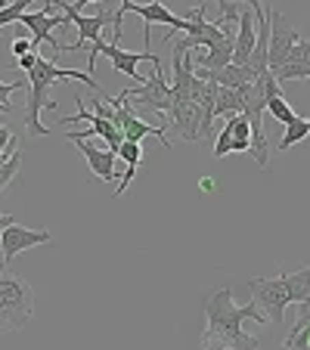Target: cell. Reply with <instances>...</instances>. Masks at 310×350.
Segmentation results:
<instances>
[{
    "label": "cell",
    "instance_id": "obj_31",
    "mask_svg": "<svg viewBox=\"0 0 310 350\" xmlns=\"http://www.w3.org/2000/svg\"><path fill=\"white\" fill-rule=\"evenodd\" d=\"M87 3H103V0H75V10H84Z\"/></svg>",
    "mask_w": 310,
    "mask_h": 350
},
{
    "label": "cell",
    "instance_id": "obj_25",
    "mask_svg": "<svg viewBox=\"0 0 310 350\" xmlns=\"http://www.w3.org/2000/svg\"><path fill=\"white\" fill-rule=\"evenodd\" d=\"M38 59H40V56H38V50H31V53L19 56V59H16V66H19V68H22V72H31V68H34V66H38Z\"/></svg>",
    "mask_w": 310,
    "mask_h": 350
},
{
    "label": "cell",
    "instance_id": "obj_10",
    "mask_svg": "<svg viewBox=\"0 0 310 350\" xmlns=\"http://www.w3.org/2000/svg\"><path fill=\"white\" fill-rule=\"evenodd\" d=\"M75 146H78V152L84 155V161L93 167V174H96L103 183H112L118 174H115V161H118V155L112 152V149H99V146L87 143V139H72Z\"/></svg>",
    "mask_w": 310,
    "mask_h": 350
},
{
    "label": "cell",
    "instance_id": "obj_28",
    "mask_svg": "<svg viewBox=\"0 0 310 350\" xmlns=\"http://www.w3.org/2000/svg\"><path fill=\"white\" fill-rule=\"evenodd\" d=\"M13 137H16V133L10 131V127H3V124H0V155L7 152V146H10V139H13Z\"/></svg>",
    "mask_w": 310,
    "mask_h": 350
},
{
    "label": "cell",
    "instance_id": "obj_17",
    "mask_svg": "<svg viewBox=\"0 0 310 350\" xmlns=\"http://www.w3.org/2000/svg\"><path fill=\"white\" fill-rule=\"evenodd\" d=\"M227 124L233 127V152H251V124L245 115H233L227 118Z\"/></svg>",
    "mask_w": 310,
    "mask_h": 350
},
{
    "label": "cell",
    "instance_id": "obj_26",
    "mask_svg": "<svg viewBox=\"0 0 310 350\" xmlns=\"http://www.w3.org/2000/svg\"><path fill=\"white\" fill-rule=\"evenodd\" d=\"M34 50V40H28V38H16L13 40V53L16 56H25V53H31Z\"/></svg>",
    "mask_w": 310,
    "mask_h": 350
},
{
    "label": "cell",
    "instance_id": "obj_13",
    "mask_svg": "<svg viewBox=\"0 0 310 350\" xmlns=\"http://www.w3.org/2000/svg\"><path fill=\"white\" fill-rule=\"evenodd\" d=\"M279 279H283L285 291H289V301L292 304H304L310 297V267H304V270L298 273H279Z\"/></svg>",
    "mask_w": 310,
    "mask_h": 350
},
{
    "label": "cell",
    "instance_id": "obj_34",
    "mask_svg": "<svg viewBox=\"0 0 310 350\" xmlns=\"http://www.w3.org/2000/svg\"><path fill=\"white\" fill-rule=\"evenodd\" d=\"M307 124H310V118H307Z\"/></svg>",
    "mask_w": 310,
    "mask_h": 350
},
{
    "label": "cell",
    "instance_id": "obj_20",
    "mask_svg": "<svg viewBox=\"0 0 310 350\" xmlns=\"http://www.w3.org/2000/svg\"><path fill=\"white\" fill-rule=\"evenodd\" d=\"M28 3H34V0H13L10 7L0 10V31H3L7 25H13V22H19L22 16L28 13Z\"/></svg>",
    "mask_w": 310,
    "mask_h": 350
},
{
    "label": "cell",
    "instance_id": "obj_27",
    "mask_svg": "<svg viewBox=\"0 0 310 350\" xmlns=\"http://www.w3.org/2000/svg\"><path fill=\"white\" fill-rule=\"evenodd\" d=\"M25 90V81H13V84H7V81H0V96H13V93Z\"/></svg>",
    "mask_w": 310,
    "mask_h": 350
},
{
    "label": "cell",
    "instance_id": "obj_19",
    "mask_svg": "<svg viewBox=\"0 0 310 350\" xmlns=\"http://www.w3.org/2000/svg\"><path fill=\"white\" fill-rule=\"evenodd\" d=\"M267 112L273 115V118L279 121V124H295L298 121V115H295V109L289 106V99L285 96H276V99H267Z\"/></svg>",
    "mask_w": 310,
    "mask_h": 350
},
{
    "label": "cell",
    "instance_id": "obj_8",
    "mask_svg": "<svg viewBox=\"0 0 310 350\" xmlns=\"http://www.w3.org/2000/svg\"><path fill=\"white\" fill-rule=\"evenodd\" d=\"M50 239L53 236L47 230H28V226H22L13 220L7 230L0 232V248H3V264H0V270L7 273V267L13 264V258H19L22 252H28L34 245H47Z\"/></svg>",
    "mask_w": 310,
    "mask_h": 350
},
{
    "label": "cell",
    "instance_id": "obj_32",
    "mask_svg": "<svg viewBox=\"0 0 310 350\" xmlns=\"http://www.w3.org/2000/svg\"><path fill=\"white\" fill-rule=\"evenodd\" d=\"M10 3H13V0H0V10H3V7H10Z\"/></svg>",
    "mask_w": 310,
    "mask_h": 350
},
{
    "label": "cell",
    "instance_id": "obj_22",
    "mask_svg": "<svg viewBox=\"0 0 310 350\" xmlns=\"http://www.w3.org/2000/svg\"><path fill=\"white\" fill-rule=\"evenodd\" d=\"M285 62H298V66H304V68H310V40H298V46L292 50V56Z\"/></svg>",
    "mask_w": 310,
    "mask_h": 350
},
{
    "label": "cell",
    "instance_id": "obj_16",
    "mask_svg": "<svg viewBox=\"0 0 310 350\" xmlns=\"http://www.w3.org/2000/svg\"><path fill=\"white\" fill-rule=\"evenodd\" d=\"M245 103H242V93L233 90V87H220L218 90V106H214V118L224 115V118H233V115H242Z\"/></svg>",
    "mask_w": 310,
    "mask_h": 350
},
{
    "label": "cell",
    "instance_id": "obj_7",
    "mask_svg": "<svg viewBox=\"0 0 310 350\" xmlns=\"http://www.w3.org/2000/svg\"><path fill=\"white\" fill-rule=\"evenodd\" d=\"M267 16H270V50H267V68L276 72L279 66H285V59H289L292 50L298 46L301 34H298V28H292L289 22H285V16L276 13V10H270Z\"/></svg>",
    "mask_w": 310,
    "mask_h": 350
},
{
    "label": "cell",
    "instance_id": "obj_29",
    "mask_svg": "<svg viewBox=\"0 0 310 350\" xmlns=\"http://www.w3.org/2000/svg\"><path fill=\"white\" fill-rule=\"evenodd\" d=\"M236 3H251V10H255V13H264V10H261V0H236Z\"/></svg>",
    "mask_w": 310,
    "mask_h": 350
},
{
    "label": "cell",
    "instance_id": "obj_12",
    "mask_svg": "<svg viewBox=\"0 0 310 350\" xmlns=\"http://www.w3.org/2000/svg\"><path fill=\"white\" fill-rule=\"evenodd\" d=\"M118 159H125L127 171H125V177L118 180V186H115V196H125L127 186H131L133 177H137V167L143 165V146H140V143H131V139H125V143H121V149H118Z\"/></svg>",
    "mask_w": 310,
    "mask_h": 350
},
{
    "label": "cell",
    "instance_id": "obj_33",
    "mask_svg": "<svg viewBox=\"0 0 310 350\" xmlns=\"http://www.w3.org/2000/svg\"><path fill=\"white\" fill-rule=\"evenodd\" d=\"M218 3H224V0H218Z\"/></svg>",
    "mask_w": 310,
    "mask_h": 350
},
{
    "label": "cell",
    "instance_id": "obj_9",
    "mask_svg": "<svg viewBox=\"0 0 310 350\" xmlns=\"http://www.w3.org/2000/svg\"><path fill=\"white\" fill-rule=\"evenodd\" d=\"M99 53H106L109 56V62H112V68L115 72H121V75H127V78H137V84H143V75H140V62H152V66H162V56H155V53H131V50H121L118 46V40H112V44H103V50Z\"/></svg>",
    "mask_w": 310,
    "mask_h": 350
},
{
    "label": "cell",
    "instance_id": "obj_24",
    "mask_svg": "<svg viewBox=\"0 0 310 350\" xmlns=\"http://www.w3.org/2000/svg\"><path fill=\"white\" fill-rule=\"evenodd\" d=\"M93 112H96L99 118H106V121H115V106H112V103H109L106 96H103V99H96V103H93Z\"/></svg>",
    "mask_w": 310,
    "mask_h": 350
},
{
    "label": "cell",
    "instance_id": "obj_23",
    "mask_svg": "<svg viewBox=\"0 0 310 350\" xmlns=\"http://www.w3.org/2000/svg\"><path fill=\"white\" fill-rule=\"evenodd\" d=\"M301 329H310V297L304 301V304H298V319H295V325H292L289 335H298Z\"/></svg>",
    "mask_w": 310,
    "mask_h": 350
},
{
    "label": "cell",
    "instance_id": "obj_3",
    "mask_svg": "<svg viewBox=\"0 0 310 350\" xmlns=\"http://www.w3.org/2000/svg\"><path fill=\"white\" fill-rule=\"evenodd\" d=\"M34 317V291L25 279L0 273V335L22 332Z\"/></svg>",
    "mask_w": 310,
    "mask_h": 350
},
{
    "label": "cell",
    "instance_id": "obj_2",
    "mask_svg": "<svg viewBox=\"0 0 310 350\" xmlns=\"http://www.w3.org/2000/svg\"><path fill=\"white\" fill-rule=\"evenodd\" d=\"M68 81H84L87 87H93L96 93L99 84L93 81V75L87 72H72V68H60L53 59H38V66L28 72V87H31V96H28V106H25V127L31 137H50V127L40 124V109H60L50 99V87L53 84H68ZM106 96V93H103Z\"/></svg>",
    "mask_w": 310,
    "mask_h": 350
},
{
    "label": "cell",
    "instance_id": "obj_21",
    "mask_svg": "<svg viewBox=\"0 0 310 350\" xmlns=\"http://www.w3.org/2000/svg\"><path fill=\"white\" fill-rule=\"evenodd\" d=\"M230 152H233V127L224 124L218 131V137H214V159H227Z\"/></svg>",
    "mask_w": 310,
    "mask_h": 350
},
{
    "label": "cell",
    "instance_id": "obj_5",
    "mask_svg": "<svg viewBox=\"0 0 310 350\" xmlns=\"http://www.w3.org/2000/svg\"><path fill=\"white\" fill-rule=\"evenodd\" d=\"M248 291H251V304H257V310L267 317V323L283 325L285 319V307L292 304L289 291H285L283 279H267V276H255L248 279Z\"/></svg>",
    "mask_w": 310,
    "mask_h": 350
},
{
    "label": "cell",
    "instance_id": "obj_4",
    "mask_svg": "<svg viewBox=\"0 0 310 350\" xmlns=\"http://www.w3.org/2000/svg\"><path fill=\"white\" fill-rule=\"evenodd\" d=\"M127 13H137L140 19L146 22V44L152 40L149 28L159 25V22H162V25H168L171 31H186V19H183V16H174L171 10L162 3V0H152V3H133V0H121L118 10H115V19H112V25H115L112 40H121V22H125Z\"/></svg>",
    "mask_w": 310,
    "mask_h": 350
},
{
    "label": "cell",
    "instance_id": "obj_14",
    "mask_svg": "<svg viewBox=\"0 0 310 350\" xmlns=\"http://www.w3.org/2000/svg\"><path fill=\"white\" fill-rule=\"evenodd\" d=\"M211 78L218 81L220 87H233V90H242L245 84H251V81L257 78V72H255L251 66H233V62H230V66H224L220 72H214Z\"/></svg>",
    "mask_w": 310,
    "mask_h": 350
},
{
    "label": "cell",
    "instance_id": "obj_6",
    "mask_svg": "<svg viewBox=\"0 0 310 350\" xmlns=\"http://www.w3.org/2000/svg\"><path fill=\"white\" fill-rule=\"evenodd\" d=\"M125 99H137V109H152L159 115H171L174 106V90H171V81L165 78L162 66H155V75L146 78L143 84L131 87V90H121Z\"/></svg>",
    "mask_w": 310,
    "mask_h": 350
},
{
    "label": "cell",
    "instance_id": "obj_30",
    "mask_svg": "<svg viewBox=\"0 0 310 350\" xmlns=\"http://www.w3.org/2000/svg\"><path fill=\"white\" fill-rule=\"evenodd\" d=\"M10 224H13V217H7V214H0V232L7 230V226H10ZM0 273H3V270H0Z\"/></svg>",
    "mask_w": 310,
    "mask_h": 350
},
{
    "label": "cell",
    "instance_id": "obj_1",
    "mask_svg": "<svg viewBox=\"0 0 310 350\" xmlns=\"http://www.w3.org/2000/svg\"><path fill=\"white\" fill-rule=\"evenodd\" d=\"M267 323V317L257 310V304L236 307L230 288H218L205 297V332L202 347L205 350H257L261 338L248 335L242 323Z\"/></svg>",
    "mask_w": 310,
    "mask_h": 350
},
{
    "label": "cell",
    "instance_id": "obj_18",
    "mask_svg": "<svg viewBox=\"0 0 310 350\" xmlns=\"http://www.w3.org/2000/svg\"><path fill=\"white\" fill-rule=\"evenodd\" d=\"M304 137H310V124H307V118H298L295 124H285V131H283V139H279V152H289L295 143H301Z\"/></svg>",
    "mask_w": 310,
    "mask_h": 350
},
{
    "label": "cell",
    "instance_id": "obj_15",
    "mask_svg": "<svg viewBox=\"0 0 310 350\" xmlns=\"http://www.w3.org/2000/svg\"><path fill=\"white\" fill-rule=\"evenodd\" d=\"M22 167V152H19V137L10 139L7 152L0 155V189H7L10 183H13V177L19 174Z\"/></svg>",
    "mask_w": 310,
    "mask_h": 350
},
{
    "label": "cell",
    "instance_id": "obj_11",
    "mask_svg": "<svg viewBox=\"0 0 310 350\" xmlns=\"http://www.w3.org/2000/svg\"><path fill=\"white\" fill-rule=\"evenodd\" d=\"M257 46V25H255V13H242L239 16V31H236V44H233V66H248L251 53Z\"/></svg>",
    "mask_w": 310,
    "mask_h": 350
}]
</instances>
